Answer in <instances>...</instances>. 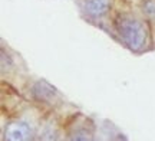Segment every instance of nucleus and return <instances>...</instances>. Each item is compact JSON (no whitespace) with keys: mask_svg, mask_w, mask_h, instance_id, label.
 <instances>
[{"mask_svg":"<svg viewBox=\"0 0 155 141\" xmlns=\"http://www.w3.org/2000/svg\"><path fill=\"white\" fill-rule=\"evenodd\" d=\"M108 32L134 55H144L155 49L152 25L139 13L138 9L121 7L116 10L111 19Z\"/></svg>","mask_w":155,"mask_h":141,"instance_id":"nucleus-1","label":"nucleus"},{"mask_svg":"<svg viewBox=\"0 0 155 141\" xmlns=\"http://www.w3.org/2000/svg\"><path fill=\"white\" fill-rule=\"evenodd\" d=\"M26 92L36 105L43 107V109L46 111L48 109L53 111L55 108L63 105L65 102V98L61 92L52 84H49L46 79L42 78L30 79L29 84L26 85Z\"/></svg>","mask_w":155,"mask_h":141,"instance_id":"nucleus-2","label":"nucleus"},{"mask_svg":"<svg viewBox=\"0 0 155 141\" xmlns=\"http://www.w3.org/2000/svg\"><path fill=\"white\" fill-rule=\"evenodd\" d=\"M78 9L86 22L106 29L115 13V0H78Z\"/></svg>","mask_w":155,"mask_h":141,"instance_id":"nucleus-3","label":"nucleus"},{"mask_svg":"<svg viewBox=\"0 0 155 141\" xmlns=\"http://www.w3.org/2000/svg\"><path fill=\"white\" fill-rule=\"evenodd\" d=\"M65 141H95L98 127L94 118L85 114L76 112L71 115L63 124Z\"/></svg>","mask_w":155,"mask_h":141,"instance_id":"nucleus-4","label":"nucleus"},{"mask_svg":"<svg viewBox=\"0 0 155 141\" xmlns=\"http://www.w3.org/2000/svg\"><path fill=\"white\" fill-rule=\"evenodd\" d=\"M7 75V81H2V82H7L12 85L13 82V76H25L28 78V66L23 62L22 56L10 49L9 46L2 45V78H5Z\"/></svg>","mask_w":155,"mask_h":141,"instance_id":"nucleus-5","label":"nucleus"},{"mask_svg":"<svg viewBox=\"0 0 155 141\" xmlns=\"http://www.w3.org/2000/svg\"><path fill=\"white\" fill-rule=\"evenodd\" d=\"M38 131L26 119L13 118L3 127L2 141H36Z\"/></svg>","mask_w":155,"mask_h":141,"instance_id":"nucleus-6","label":"nucleus"},{"mask_svg":"<svg viewBox=\"0 0 155 141\" xmlns=\"http://www.w3.org/2000/svg\"><path fill=\"white\" fill-rule=\"evenodd\" d=\"M36 141H65V130L53 115H46L40 123Z\"/></svg>","mask_w":155,"mask_h":141,"instance_id":"nucleus-7","label":"nucleus"},{"mask_svg":"<svg viewBox=\"0 0 155 141\" xmlns=\"http://www.w3.org/2000/svg\"><path fill=\"white\" fill-rule=\"evenodd\" d=\"M137 9L152 26H155V0H138Z\"/></svg>","mask_w":155,"mask_h":141,"instance_id":"nucleus-8","label":"nucleus"},{"mask_svg":"<svg viewBox=\"0 0 155 141\" xmlns=\"http://www.w3.org/2000/svg\"><path fill=\"white\" fill-rule=\"evenodd\" d=\"M95 141H127L125 137L119 134V133H114L112 128H108L106 131H99L98 130V136L95 138Z\"/></svg>","mask_w":155,"mask_h":141,"instance_id":"nucleus-9","label":"nucleus"}]
</instances>
